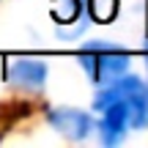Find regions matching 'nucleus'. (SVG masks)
Instances as JSON below:
<instances>
[{
    "label": "nucleus",
    "mask_w": 148,
    "mask_h": 148,
    "mask_svg": "<svg viewBox=\"0 0 148 148\" xmlns=\"http://www.w3.org/2000/svg\"><path fill=\"white\" fill-rule=\"evenodd\" d=\"M93 110L101 112L99 134L104 145H118L129 126H148V85L134 74H121L118 79L101 85L93 99Z\"/></svg>",
    "instance_id": "obj_1"
},
{
    "label": "nucleus",
    "mask_w": 148,
    "mask_h": 148,
    "mask_svg": "<svg viewBox=\"0 0 148 148\" xmlns=\"http://www.w3.org/2000/svg\"><path fill=\"white\" fill-rule=\"evenodd\" d=\"M77 60L79 66L85 69L90 85L101 88V85L118 79L121 74H126L129 69V52L118 44H110V41H88L82 49L77 52Z\"/></svg>",
    "instance_id": "obj_2"
},
{
    "label": "nucleus",
    "mask_w": 148,
    "mask_h": 148,
    "mask_svg": "<svg viewBox=\"0 0 148 148\" xmlns=\"http://www.w3.org/2000/svg\"><path fill=\"white\" fill-rule=\"evenodd\" d=\"M47 121L58 134L69 140H85L96 126L93 115L85 110H77V107H52V110H47Z\"/></svg>",
    "instance_id": "obj_3"
},
{
    "label": "nucleus",
    "mask_w": 148,
    "mask_h": 148,
    "mask_svg": "<svg viewBox=\"0 0 148 148\" xmlns=\"http://www.w3.org/2000/svg\"><path fill=\"white\" fill-rule=\"evenodd\" d=\"M47 63L36 58H19L11 63L8 69V79L16 85V88H27V90H41L44 82H47Z\"/></svg>",
    "instance_id": "obj_4"
},
{
    "label": "nucleus",
    "mask_w": 148,
    "mask_h": 148,
    "mask_svg": "<svg viewBox=\"0 0 148 148\" xmlns=\"http://www.w3.org/2000/svg\"><path fill=\"white\" fill-rule=\"evenodd\" d=\"M90 14L96 22H110L118 14V0H90Z\"/></svg>",
    "instance_id": "obj_5"
},
{
    "label": "nucleus",
    "mask_w": 148,
    "mask_h": 148,
    "mask_svg": "<svg viewBox=\"0 0 148 148\" xmlns=\"http://www.w3.org/2000/svg\"><path fill=\"white\" fill-rule=\"evenodd\" d=\"M145 63H148V38H145Z\"/></svg>",
    "instance_id": "obj_6"
}]
</instances>
